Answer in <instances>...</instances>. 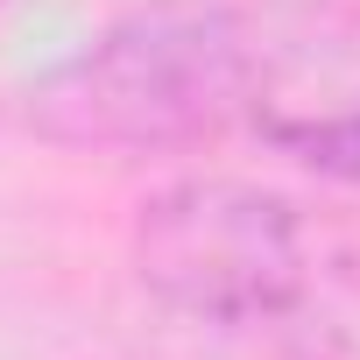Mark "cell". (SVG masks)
<instances>
[{
  "instance_id": "cell-1",
  "label": "cell",
  "mask_w": 360,
  "mask_h": 360,
  "mask_svg": "<svg viewBox=\"0 0 360 360\" xmlns=\"http://www.w3.org/2000/svg\"><path fill=\"white\" fill-rule=\"evenodd\" d=\"M255 92V50L219 8H148L29 92V120L78 148H176L219 134Z\"/></svg>"
},
{
  "instance_id": "cell-2",
  "label": "cell",
  "mask_w": 360,
  "mask_h": 360,
  "mask_svg": "<svg viewBox=\"0 0 360 360\" xmlns=\"http://www.w3.org/2000/svg\"><path fill=\"white\" fill-rule=\"evenodd\" d=\"M141 283L198 318H269L304 290V240L269 191L176 184L141 219Z\"/></svg>"
}]
</instances>
